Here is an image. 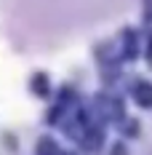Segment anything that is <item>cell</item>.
I'll return each mask as SVG.
<instances>
[{"mask_svg": "<svg viewBox=\"0 0 152 155\" xmlns=\"http://www.w3.org/2000/svg\"><path fill=\"white\" fill-rule=\"evenodd\" d=\"M144 8H147V16H152V0H144Z\"/></svg>", "mask_w": 152, "mask_h": 155, "instance_id": "7a4b0ae2", "label": "cell"}, {"mask_svg": "<svg viewBox=\"0 0 152 155\" xmlns=\"http://www.w3.org/2000/svg\"><path fill=\"white\" fill-rule=\"evenodd\" d=\"M136 96H139V104H147V107H152V86H147V83L136 86Z\"/></svg>", "mask_w": 152, "mask_h": 155, "instance_id": "6da1fadb", "label": "cell"}]
</instances>
